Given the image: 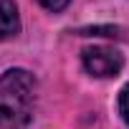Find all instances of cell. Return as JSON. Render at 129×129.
I'll return each mask as SVG.
<instances>
[{
    "label": "cell",
    "mask_w": 129,
    "mask_h": 129,
    "mask_svg": "<svg viewBox=\"0 0 129 129\" xmlns=\"http://www.w3.org/2000/svg\"><path fill=\"white\" fill-rule=\"evenodd\" d=\"M119 114H121V119L129 124V84L121 89V94H119Z\"/></svg>",
    "instance_id": "cell-4"
},
{
    "label": "cell",
    "mask_w": 129,
    "mask_h": 129,
    "mask_svg": "<svg viewBox=\"0 0 129 129\" xmlns=\"http://www.w3.org/2000/svg\"><path fill=\"white\" fill-rule=\"evenodd\" d=\"M81 61H84V69L91 76H99V79L116 76L121 71V66H124L121 53L114 51V48H106V46H89V48H84Z\"/></svg>",
    "instance_id": "cell-2"
},
{
    "label": "cell",
    "mask_w": 129,
    "mask_h": 129,
    "mask_svg": "<svg viewBox=\"0 0 129 129\" xmlns=\"http://www.w3.org/2000/svg\"><path fill=\"white\" fill-rule=\"evenodd\" d=\"M36 79L23 69L0 76V129H25L33 119Z\"/></svg>",
    "instance_id": "cell-1"
},
{
    "label": "cell",
    "mask_w": 129,
    "mask_h": 129,
    "mask_svg": "<svg viewBox=\"0 0 129 129\" xmlns=\"http://www.w3.org/2000/svg\"><path fill=\"white\" fill-rule=\"evenodd\" d=\"M18 30H20V18L15 0H0V41L18 36Z\"/></svg>",
    "instance_id": "cell-3"
},
{
    "label": "cell",
    "mask_w": 129,
    "mask_h": 129,
    "mask_svg": "<svg viewBox=\"0 0 129 129\" xmlns=\"http://www.w3.org/2000/svg\"><path fill=\"white\" fill-rule=\"evenodd\" d=\"M38 3L46 8V10H51V13H58V10H63L71 0H38Z\"/></svg>",
    "instance_id": "cell-5"
}]
</instances>
